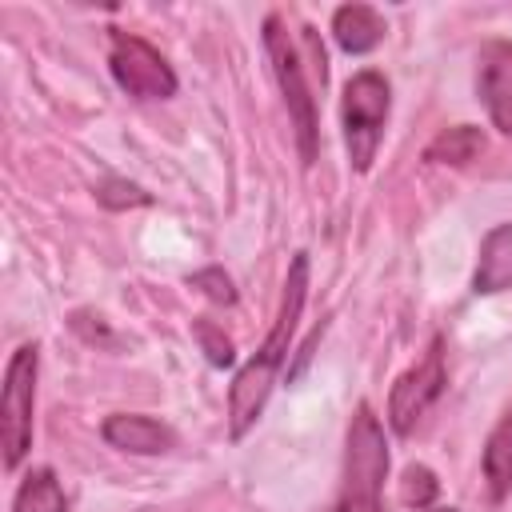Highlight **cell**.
<instances>
[{
  "instance_id": "cell-16",
  "label": "cell",
  "mask_w": 512,
  "mask_h": 512,
  "mask_svg": "<svg viewBox=\"0 0 512 512\" xmlns=\"http://www.w3.org/2000/svg\"><path fill=\"white\" fill-rule=\"evenodd\" d=\"M96 200L100 204H108V208H136V204H148L152 196L140 188V184H128V180H104L100 188H96Z\"/></svg>"
},
{
  "instance_id": "cell-8",
  "label": "cell",
  "mask_w": 512,
  "mask_h": 512,
  "mask_svg": "<svg viewBox=\"0 0 512 512\" xmlns=\"http://www.w3.org/2000/svg\"><path fill=\"white\" fill-rule=\"evenodd\" d=\"M476 96L488 120L512 136V40H488L476 56Z\"/></svg>"
},
{
  "instance_id": "cell-14",
  "label": "cell",
  "mask_w": 512,
  "mask_h": 512,
  "mask_svg": "<svg viewBox=\"0 0 512 512\" xmlns=\"http://www.w3.org/2000/svg\"><path fill=\"white\" fill-rule=\"evenodd\" d=\"M480 152H484V132L476 124H456L424 148V160H432V164H468Z\"/></svg>"
},
{
  "instance_id": "cell-19",
  "label": "cell",
  "mask_w": 512,
  "mask_h": 512,
  "mask_svg": "<svg viewBox=\"0 0 512 512\" xmlns=\"http://www.w3.org/2000/svg\"><path fill=\"white\" fill-rule=\"evenodd\" d=\"M424 512H456V508H424Z\"/></svg>"
},
{
  "instance_id": "cell-3",
  "label": "cell",
  "mask_w": 512,
  "mask_h": 512,
  "mask_svg": "<svg viewBox=\"0 0 512 512\" xmlns=\"http://www.w3.org/2000/svg\"><path fill=\"white\" fill-rule=\"evenodd\" d=\"M264 48H268V60H272V72H276V84H280V96L288 104V120L296 128V148H300V164L308 168L316 160V96L304 80V64H300V52L284 28V20L272 12L264 20Z\"/></svg>"
},
{
  "instance_id": "cell-10",
  "label": "cell",
  "mask_w": 512,
  "mask_h": 512,
  "mask_svg": "<svg viewBox=\"0 0 512 512\" xmlns=\"http://www.w3.org/2000/svg\"><path fill=\"white\" fill-rule=\"evenodd\" d=\"M512 288V224H496L488 228V236L480 240V260L472 272V292L476 296H492Z\"/></svg>"
},
{
  "instance_id": "cell-12",
  "label": "cell",
  "mask_w": 512,
  "mask_h": 512,
  "mask_svg": "<svg viewBox=\"0 0 512 512\" xmlns=\"http://www.w3.org/2000/svg\"><path fill=\"white\" fill-rule=\"evenodd\" d=\"M484 480H488L492 500H504L508 488H512V408L488 432V444H484Z\"/></svg>"
},
{
  "instance_id": "cell-17",
  "label": "cell",
  "mask_w": 512,
  "mask_h": 512,
  "mask_svg": "<svg viewBox=\"0 0 512 512\" xmlns=\"http://www.w3.org/2000/svg\"><path fill=\"white\" fill-rule=\"evenodd\" d=\"M196 340H200V348H204V356H208V364H216V368H228L232 364V340L216 328V324H208V320H200L196 324Z\"/></svg>"
},
{
  "instance_id": "cell-2",
  "label": "cell",
  "mask_w": 512,
  "mask_h": 512,
  "mask_svg": "<svg viewBox=\"0 0 512 512\" xmlns=\"http://www.w3.org/2000/svg\"><path fill=\"white\" fill-rule=\"evenodd\" d=\"M384 476H388L384 428L368 404H356L344 440V476H340L336 512H384L380 508Z\"/></svg>"
},
{
  "instance_id": "cell-5",
  "label": "cell",
  "mask_w": 512,
  "mask_h": 512,
  "mask_svg": "<svg viewBox=\"0 0 512 512\" xmlns=\"http://www.w3.org/2000/svg\"><path fill=\"white\" fill-rule=\"evenodd\" d=\"M36 368L40 352L36 344H20L4 368V392H0V448L4 468L12 472L24 452L32 448V408H36Z\"/></svg>"
},
{
  "instance_id": "cell-13",
  "label": "cell",
  "mask_w": 512,
  "mask_h": 512,
  "mask_svg": "<svg viewBox=\"0 0 512 512\" xmlns=\"http://www.w3.org/2000/svg\"><path fill=\"white\" fill-rule=\"evenodd\" d=\"M12 512H68V500H64V488H60L56 472L52 468L28 472L16 488Z\"/></svg>"
},
{
  "instance_id": "cell-6",
  "label": "cell",
  "mask_w": 512,
  "mask_h": 512,
  "mask_svg": "<svg viewBox=\"0 0 512 512\" xmlns=\"http://www.w3.org/2000/svg\"><path fill=\"white\" fill-rule=\"evenodd\" d=\"M108 68H112V80L120 84V92H128L132 100H168V96H176L172 64L136 32H112Z\"/></svg>"
},
{
  "instance_id": "cell-4",
  "label": "cell",
  "mask_w": 512,
  "mask_h": 512,
  "mask_svg": "<svg viewBox=\"0 0 512 512\" xmlns=\"http://www.w3.org/2000/svg\"><path fill=\"white\" fill-rule=\"evenodd\" d=\"M388 80L372 68L348 76L344 84V100H340V120H344V148H348V164L356 172H368L384 136V120H388Z\"/></svg>"
},
{
  "instance_id": "cell-18",
  "label": "cell",
  "mask_w": 512,
  "mask_h": 512,
  "mask_svg": "<svg viewBox=\"0 0 512 512\" xmlns=\"http://www.w3.org/2000/svg\"><path fill=\"white\" fill-rule=\"evenodd\" d=\"M196 288H204V296H212L216 304H236V292H232V280L224 276V268H204L192 276Z\"/></svg>"
},
{
  "instance_id": "cell-11",
  "label": "cell",
  "mask_w": 512,
  "mask_h": 512,
  "mask_svg": "<svg viewBox=\"0 0 512 512\" xmlns=\"http://www.w3.org/2000/svg\"><path fill=\"white\" fill-rule=\"evenodd\" d=\"M384 16L368 4H340L332 12V36L348 56H364L384 40Z\"/></svg>"
},
{
  "instance_id": "cell-1",
  "label": "cell",
  "mask_w": 512,
  "mask_h": 512,
  "mask_svg": "<svg viewBox=\"0 0 512 512\" xmlns=\"http://www.w3.org/2000/svg\"><path fill=\"white\" fill-rule=\"evenodd\" d=\"M304 300H308V256L296 252L292 268H288V280H284V292H280V312H276L264 344L256 348V356L236 372V380L228 388V436L232 440H240L260 420V412H264V404L272 396V384H276V376H280V368L288 360Z\"/></svg>"
},
{
  "instance_id": "cell-7",
  "label": "cell",
  "mask_w": 512,
  "mask_h": 512,
  "mask_svg": "<svg viewBox=\"0 0 512 512\" xmlns=\"http://www.w3.org/2000/svg\"><path fill=\"white\" fill-rule=\"evenodd\" d=\"M440 392H444V340L432 336L428 352L388 392V424H392V432L408 436L416 428V420L440 400Z\"/></svg>"
},
{
  "instance_id": "cell-15",
  "label": "cell",
  "mask_w": 512,
  "mask_h": 512,
  "mask_svg": "<svg viewBox=\"0 0 512 512\" xmlns=\"http://www.w3.org/2000/svg\"><path fill=\"white\" fill-rule=\"evenodd\" d=\"M436 488H440V484H436L432 468H424V464H408V468H404V480H400V500H404L408 508L424 512V508H432Z\"/></svg>"
},
{
  "instance_id": "cell-9",
  "label": "cell",
  "mask_w": 512,
  "mask_h": 512,
  "mask_svg": "<svg viewBox=\"0 0 512 512\" xmlns=\"http://www.w3.org/2000/svg\"><path fill=\"white\" fill-rule=\"evenodd\" d=\"M100 436L120 448V452H132V456H156V452H168L176 444V432L152 416H140V412H116L100 424Z\"/></svg>"
}]
</instances>
